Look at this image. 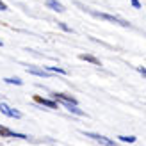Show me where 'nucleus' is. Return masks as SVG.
<instances>
[{
	"label": "nucleus",
	"mask_w": 146,
	"mask_h": 146,
	"mask_svg": "<svg viewBox=\"0 0 146 146\" xmlns=\"http://www.w3.org/2000/svg\"><path fill=\"white\" fill-rule=\"evenodd\" d=\"M86 137H91L93 141H96L100 144H104V146H114V141L112 139H109V137L105 135H100V134H93V132H84Z\"/></svg>",
	"instance_id": "f257e3e1"
},
{
	"label": "nucleus",
	"mask_w": 146,
	"mask_h": 146,
	"mask_svg": "<svg viewBox=\"0 0 146 146\" xmlns=\"http://www.w3.org/2000/svg\"><path fill=\"white\" fill-rule=\"evenodd\" d=\"M94 16H98L102 20H107V21H111V23H116V25H121V27H128V23L125 20H121V18H116L112 16V14H105V13H94Z\"/></svg>",
	"instance_id": "f03ea898"
},
{
	"label": "nucleus",
	"mask_w": 146,
	"mask_h": 146,
	"mask_svg": "<svg viewBox=\"0 0 146 146\" xmlns=\"http://www.w3.org/2000/svg\"><path fill=\"white\" fill-rule=\"evenodd\" d=\"M0 112L2 114H5L7 118H21V112L20 111H16V109H13V107H9L7 104H0Z\"/></svg>",
	"instance_id": "7ed1b4c3"
},
{
	"label": "nucleus",
	"mask_w": 146,
	"mask_h": 146,
	"mask_svg": "<svg viewBox=\"0 0 146 146\" xmlns=\"http://www.w3.org/2000/svg\"><path fill=\"white\" fill-rule=\"evenodd\" d=\"M52 98L55 102H62V104H66V105H77V100L70 96V94H62V93H54L52 94Z\"/></svg>",
	"instance_id": "20e7f679"
},
{
	"label": "nucleus",
	"mask_w": 146,
	"mask_h": 146,
	"mask_svg": "<svg viewBox=\"0 0 146 146\" xmlns=\"http://www.w3.org/2000/svg\"><path fill=\"white\" fill-rule=\"evenodd\" d=\"M0 135H2V137H18V139H29L25 134L13 132V130H9L7 127H2V125H0Z\"/></svg>",
	"instance_id": "39448f33"
},
{
	"label": "nucleus",
	"mask_w": 146,
	"mask_h": 146,
	"mask_svg": "<svg viewBox=\"0 0 146 146\" xmlns=\"http://www.w3.org/2000/svg\"><path fill=\"white\" fill-rule=\"evenodd\" d=\"M34 102H36V104L45 105V107H48V109H57V102H55V100H48V98H43V96H38V94H36V96H34Z\"/></svg>",
	"instance_id": "423d86ee"
},
{
	"label": "nucleus",
	"mask_w": 146,
	"mask_h": 146,
	"mask_svg": "<svg viewBox=\"0 0 146 146\" xmlns=\"http://www.w3.org/2000/svg\"><path fill=\"white\" fill-rule=\"evenodd\" d=\"M46 5L50 7V9L57 11V13H62V11H64V5H62V4H59L57 0H46Z\"/></svg>",
	"instance_id": "0eeeda50"
},
{
	"label": "nucleus",
	"mask_w": 146,
	"mask_h": 146,
	"mask_svg": "<svg viewBox=\"0 0 146 146\" xmlns=\"http://www.w3.org/2000/svg\"><path fill=\"white\" fill-rule=\"evenodd\" d=\"M29 73L38 75V77H50V75H52L50 71H46V70H38V68H29Z\"/></svg>",
	"instance_id": "6e6552de"
},
{
	"label": "nucleus",
	"mask_w": 146,
	"mask_h": 146,
	"mask_svg": "<svg viewBox=\"0 0 146 146\" xmlns=\"http://www.w3.org/2000/svg\"><path fill=\"white\" fill-rule=\"evenodd\" d=\"M82 61H87V62H93V64H96V66H100V61L96 59V57H93V55H87V54H80L78 55Z\"/></svg>",
	"instance_id": "1a4fd4ad"
},
{
	"label": "nucleus",
	"mask_w": 146,
	"mask_h": 146,
	"mask_svg": "<svg viewBox=\"0 0 146 146\" xmlns=\"http://www.w3.org/2000/svg\"><path fill=\"white\" fill-rule=\"evenodd\" d=\"M4 82H7V84H16V86H21L23 82L18 78V77H9V78H4Z\"/></svg>",
	"instance_id": "9d476101"
},
{
	"label": "nucleus",
	"mask_w": 146,
	"mask_h": 146,
	"mask_svg": "<svg viewBox=\"0 0 146 146\" xmlns=\"http://www.w3.org/2000/svg\"><path fill=\"white\" fill-rule=\"evenodd\" d=\"M119 141H123V143H135V137L134 135H119Z\"/></svg>",
	"instance_id": "9b49d317"
},
{
	"label": "nucleus",
	"mask_w": 146,
	"mask_h": 146,
	"mask_svg": "<svg viewBox=\"0 0 146 146\" xmlns=\"http://www.w3.org/2000/svg\"><path fill=\"white\" fill-rule=\"evenodd\" d=\"M66 107H68V111H70V112H75V114H78V116H82V114H84L77 105H66Z\"/></svg>",
	"instance_id": "f8f14e48"
},
{
	"label": "nucleus",
	"mask_w": 146,
	"mask_h": 146,
	"mask_svg": "<svg viewBox=\"0 0 146 146\" xmlns=\"http://www.w3.org/2000/svg\"><path fill=\"white\" fill-rule=\"evenodd\" d=\"M132 5L135 7V9H139V7H141V4H139V0H132Z\"/></svg>",
	"instance_id": "ddd939ff"
},
{
	"label": "nucleus",
	"mask_w": 146,
	"mask_h": 146,
	"mask_svg": "<svg viewBox=\"0 0 146 146\" xmlns=\"http://www.w3.org/2000/svg\"><path fill=\"white\" fill-rule=\"evenodd\" d=\"M137 71H139V73H141V75H143V77L146 75V70H144L143 66H139V68H137Z\"/></svg>",
	"instance_id": "4468645a"
},
{
	"label": "nucleus",
	"mask_w": 146,
	"mask_h": 146,
	"mask_svg": "<svg viewBox=\"0 0 146 146\" xmlns=\"http://www.w3.org/2000/svg\"><path fill=\"white\" fill-rule=\"evenodd\" d=\"M5 9H7V5L2 2V0H0V11H5Z\"/></svg>",
	"instance_id": "2eb2a0df"
},
{
	"label": "nucleus",
	"mask_w": 146,
	"mask_h": 146,
	"mask_svg": "<svg viewBox=\"0 0 146 146\" xmlns=\"http://www.w3.org/2000/svg\"><path fill=\"white\" fill-rule=\"evenodd\" d=\"M0 46H2V41H0Z\"/></svg>",
	"instance_id": "dca6fc26"
}]
</instances>
